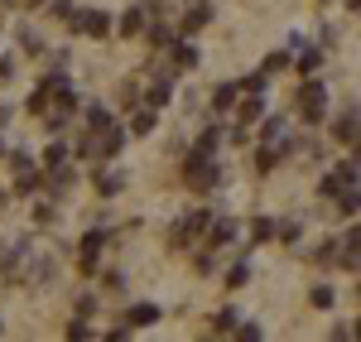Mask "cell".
I'll return each mask as SVG.
<instances>
[{
	"mask_svg": "<svg viewBox=\"0 0 361 342\" xmlns=\"http://www.w3.org/2000/svg\"><path fill=\"white\" fill-rule=\"evenodd\" d=\"M275 227H279V222H270V217H255V222H250V246L275 241Z\"/></svg>",
	"mask_w": 361,
	"mask_h": 342,
	"instance_id": "cell-16",
	"label": "cell"
},
{
	"mask_svg": "<svg viewBox=\"0 0 361 342\" xmlns=\"http://www.w3.org/2000/svg\"><path fill=\"white\" fill-rule=\"evenodd\" d=\"M318 63H323V54H318V49H304V54H299V68H304V73H313Z\"/></svg>",
	"mask_w": 361,
	"mask_h": 342,
	"instance_id": "cell-30",
	"label": "cell"
},
{
	"mask_svg": "<svg viewBox=\"0 0 361 342\" xmlns=\"http://www.w3.org/2000/svg\"><path fill=\"white\" fill-rule=\"evenodd\" d=\"M352 338H361V318H357V328H352Z\"/></svg>",
	"mask_w": 361,
	"mask_h": 342,
	"instance_id": "cell-38",
	"label": "cell"
},
{
	"mask_svg": "<svg viewBox=\"0 0 361 342\" xmlns=\"http://www.w3.org/2000/svg\"><path fill=\"white\" fill-rule=\"evenodd\" d=\"M63 159H68V149H63V145H49V149H44V169H58V164H63Z\"/></svg>",
	"mask_w": 361,
	"mask_h": 342,
	"instance_id": "cell-25",
	"label": "cell"
},
{
	"mask_svg": "<svg viewBox=\"0 0 361 342\" xmlns=\"http://www.w3.org/2000/svg\"><path fill=\"white\" fill-rule=\"evenodd\" d=\"M102 241H106L102 231H87L82 236V270L87 275H92V265H97V256H102Z\"/></svg>",
	"mask_w": 361,
	"mask_h": 342,
	"instance_id": "cell-13",
	"label": "cell"
},
{
	"mask_svg": "<svg viewBox=\"0 0 361 342\" xmlns=\"http://www.w3.org/2000/svg\"><path fill=\"white\" fill-rule=\"evenodd\" d=\"M250 280V265H231V275H226V289H241Z\"/></svg>",
	"mask_w": 361,
	"mask_h": 342,
	"instance_id": "cell-27",
	"label": "cell"
},
{
	"mask_svg": "<svg viewBox=\"0 0 361 342\" xmlns=\"http://www.w3.org/2000/svg\"><path fill=\"white\" fill-rule=\"evenodd\" d=\"M73 29L102 39V34H111V20H106V10H82V15H73Z\"/></svg>",
	"mask_w": 361,
	"mask_h": 342,
	"instance_id": "cell-5",
	"label": "cell"
},
{
	"mask_svg": "<svg viewBox=\"0 0 361 342\" xmlns=\"http://www.w3.org/2000/svg\"><path fill=\"white\" fill-rule=\"evenodd\" d=\"M236 102H241V83H217L212 106H217V111H226V106H236Z\"/></svg>",
	"mask_w": 361,
	"mask_h": 342,
	"instance_id": "cell-14",
	"label": "cell"
},
{
	"mask_svg": "<svg viewBox=\"0 0 361 342\" xmlns=\"http://www.w3.org/2000/svg\"><path fill=\"white\" fill-rule=\"evenodd\" d=\"M169 54H173V68H197V49L188 39H169Z\"/></svg>",
	"mask_w": 361,
	"mask_h": 342,
	"instance_id": "cell-11",
	"label": "cell"
},
{
	"mask_svg": "<svg viewBox=\"0 0 361 342\" xmlns=\"http://www.w3.org/2000/svg\"><path fill=\"white\" fill-rule=\"evenodd\" d=\"M183 178H188V188H193V193H207V188L217 183L212 149H193V154H188V164H183Z\"/></svg>",
	"mask_w": 361,
	"mask_h": 342,
	"instance_id": "cell-1",
	"label": "cell"
},
{
	"mask_svg": "<svg viewBox=\"0 0 361 342\" xmlns=\"http://www.w3.org/2000/svg\"><path fill=\"white\" fill-rule=\"evenodd\" d=\"M357 299H361V280H357Z\"/></svg>",
	"mask_w": 361,
	"mask_h": 342,
	"instance_id": "cell-41",
	"label": "cell"
},
{
	"mask_svg": "<svg viewBox=\"0 0 361 342\" xmlns=\"http://www.w3.org/2000/svg\"><path fill=\"white\" fill-rule=\"evenodd\" d=\"M169 97H173V83H169V78H159V83H149V92H145V102H149V106H154V111H159V106H164Z\"/></svg>",
	"mask_w": 361,
	"mask_h": 342,
	"instance_id": "cell-19",
	"label": "cell"
},
{
	"mask_svg": "<svg viewBox=\"0 0 361 342\" xmlns=\"http://www.w3.org/2000/svg\"><path fill=\"white\" fill-rule=\"evenodd\" d=\"M126 130H130V135H149V130H154V106H140Z\"/></svg>",
	"mask_w": 361,
	"mask_h": 342,
	"instance_id": "cell-18",
	"label": "cell"
},
{
	"mask_svg": "<svg viewBox=\"0 0 361 342\" xmlns=\"http://www.w3.org/2000/svg\"><path fill=\"white\" fill-rule=\"evenodd\" d=\"M207 20H212V5H207V0H193V5H188V15H183V34H197Z\"/></svg>",
	"mask_w": 361,
	"mask_h": 342,
	"instance_id": "cell-9",
	"label": "cell"
},
{
	"mask_svg": "<svg viewBox=\"0 0 361 342\" xmlns=\"http://www.w3.org/2000/svg\"><path fill=\"white\" fill-rule=\"evenodd\" d=\"M279 68H289V54H270L265 58V73H279Z\"/></svg>",
	"mask_w": 361,
	"mask_h": 342,
	"instance_id": "cell-34",
	"label": "cell"
},
{
	"mask_svg": "<svg viewBox=\"0 0 361 342\" xmlns=\"http://www.w3.org/2000/svg\"><path fill=\"white\" fill-rule=\"evenodd\" d=\"M231 328H236V309H222L212 318V333H231Z\"/></svg>",
	"mask_w": 361,
	"mask_h": 342,
	"instance_id": "cell-26",
	"label": "cell"
},
{
	"mask_svg": "<svg viewBox=\"0 0 361 342\" xmlns=\"http://www.w3.org/2000/svg\"><path fill=\"white\" fill-rule=\"evenodd\" d=\"M10 173H15V188H20V193H34V188H39V173H34V159H29V154H15V159H10Z\"/></svg>",
	"mask_w": 361,
	"mask_h": 342,
	"instance_id": "cell-6",
	"label": "cell"
},
{
	"mask_svg": "<svg viewBox=\"0 0 361 342\" xmlns=\"http://www.w3.org/2000/svg\"><path fill=\"white\" fill-rule=\"evenodd\" d=\"M236 241V222H212V231H207V246H231Z\"/></svg>",
	"mask_w": 361,
	"mask_h": 342,
	"instance_id": "cell-20",
	"label": "cell"
},
{
	"mask_svg": "<svg viewBox=\"0 0 361 342\" xmlns=\"http://www.w3.org/2000/svg\"><path fill=\"white\" fill-rule=\"evenodd\" d=\"M68 338H73V342L92 338V328H87V323H82V314H78V318H73V323H68Z\"/></svg>",
	"mask_w": 361,
	"mask_h": 342,
	"instance_id": "cell-29",
	"label": "cell"
},
{
	"mask_svg": "<svg viewBox=\"0 0 361 342\" xmlns=\"http://www.w3.org/2000/svg\"><path fill=\"white\" fill-rule=\"evenodd\" d=\"M279 159H284V145H279V140H265L260 149H255V169H260V173L279 169Z\"/></svg>",
	"mask_w": 361,
	"mask_h": 342,
	"instance_id": "cell-7",
	"label": "cell"
},
{
	"mask_svg": "<svg viewBox=\"0 0 361 342\" xmlns=\"http://www.w3.org/2000/svg\"><path fill=\"white\" fill-rule=\"evenodd\" d=\"M318 260H323V265H333V260H342V236H328V241L318 246Z\"/></svg>",
	"mask_w": 361,
	"mask_h": 342,
	"instance_id": "cell-22",
	"label": "cell"
},
{
	"mask_svg": "<svg viewBox=\"0 0 361 342\" xmlns=\"http://www.w3.org/2000/svg\"><path fill=\"white\" fill-rule=\"evenodd\" d=\"M217 140H222V135H217V126H207V130H202V140H197V149H212Z\"/></svg>",
	"mask_w": 361,
	"mask_h": 342,
	"instance_id": "cell-35",
	"label": "cell"
},
{
	"mask_svg": "<svg viewBox=\"0 0 361 342\" xmlns=\"http://www.w3.org/2000/svg\"><path fill=\"white\" fill-rule=\"evenodd\" d=\"M207 227H212V222H207V207H197V212H188V217H178V227L169 231V246H173V251H188Z\"/></svg>",
	"mask_w": 361,
	"mask_h": 342,
	"instance_id": "cell-3",
	"label": "cell"
},
{
	"mask_svg": "<svg viewBox=\"0 0 361 342\" xmlns=\"http://www.w3.org/2000/svg\"><path fill=\"white\" fill-rule=\"evenodd\" d=\"M294 106H299V116H304V121H313V126H318V121H323V111H328V87L318 83V78H308V83L299 87V97H294Z\"/></svg>",
	"mask_w": 361,
	"mask_h": 342,
	"instance_id": "cell-2",
	"label": "cell"
},
{
	"mask_svg": "<svg viewBox=\"0 0 361 342\" xmlns=\"http://www.w3.org/2000/svg\"><path fill=\"white\" fill-rule=\"evenodd\" d=\"M260 92H241V102H236V116H241V126H250V121H260Z\"/></svg>",
	"mask_w": 361,
	"mask_h": 342,
	"instance_id": "cell-12",
	"label": "cell"
},
{
	"mask_svg": "<svg viewBox=\"0 0 361 342\" xmlns=\"http://www.w3.org/2000/svg\"><path fill=\"white\" fill-rule=\"evenodd\" d=\"M265 140L289 145V126H284V116H275V121H265Z\"/></svg>",
	"mask_w": 361,
	"mask_h": 342,
	"instance_id": "cell-23",
	"label": "cell"
},
{
	"mask_svg": "<svg viewBox=\"0 0 361 342\" xmlns=\"http://www.w3.org/2000/svg\"><path fill=\"white\" fill-rule=\"evenodd\" d=\"M313 304L318 309H333V285H313Z\"/></svg>",
	"mask_w": 361,
	"mask_h": 342,
	"instance_id": "cell-28",
	"label": "cell"
},
{
	"mask_svg": "<svg viewBox=\"0 0 361 342\" xmlns=\"http://www.w3.org/2000/svg\"><path fill=\"white\" fill-rule=\"evenodd\" d=\"M25 5H44V0H25Z\"/></svg>",
	"mask_w": 361,
	"mask_h": 342,
	"instance_id": "cell-40",
	"label": "cell"
},
{
	"mask_svg": "<svg viewBox=\"0 0 361 342\" xmlns=\"http://www.w3.org/2000/svg\"><path fill=\"white\" fill-rule=\"evenodd\" d=\"M357 183H361V164H357V159H347V164H337L333 173H323L318 193H323V198H337V193H347V188H357Z\"/></svg>",
	"mask_w": 361,
	"mask_h": 342,
	"instance_id": "cell-4",
	"label": "cell"
},
{
	"mask_svg": "<svg viewBox=\"0 0 361 342\" xmlns=\"http://www.w3.org/2000/svg\"><path fill=\"white\" fill-rule=\"evenodd\" d=\"M92 309H97V294H78V314H92Z\"/></svg>",
	"mask_w": 361,
	"mask_h": 342,
	"instance_id": "cell-36",
	"label": "cell"
},
{
	"mask_svg": "<svg viewBox=\"0 0 361 342\" xmlns=\"http://www.w3.org/2000/svg\"><path fill=\"white\" fill-rule=\"evenodd\" d=\"M106 126H111L106 106H102V102H87V135H97V130H106Z\"/></svg>",
	"mask_w": 361,
	"mask_h": 342,
	"instance_id": "cell-15",
	"label": "cell"
},
{
	"mask_svg": "<svg viewBox=\"0 0 361 342\" xmlns=\"http://www.w3.org/2000/svg\"><path fill=\"white\" fill-rule=\"evenodd\" d=\"M265 78H270V73H250L246 83H241V92H265Z\"/></svg>",
	"mask_w": 361,
	"mask_h": 342,
	"instance_id": "cell-32",
	"label": "cell"
},
{
	"mask_svg": "<svg viewBox=\"0 0 361 342\" xmlns=\"http://www.w3.org/2000/svg\"><path fill=\"white\" fill-rule=\"evenodd\" d=\"M337 212H342V217H357L361 212V183L347 188V193H337Z\"/></svg>",
	"mask_w": 361,
	"mask_h": 342,
	"instance_id": "cell-21",
	"label": "cell"
},
{
	"mask_svg": "<svg viewBox=\"0 0 361 342\" xmlns=\"http://www.w3.org/2000/svg\"><path fill=\"white\" fill-rule=\"evenodd\" d=\"M299 231H304V227H299V222L289 217V222H279V227H275V241H284V246H294V241H299Z\"/></svg>",
	"mask_w": 361,
	"mask_h": 342,
	"instance_id": "cell-24",
	"label": "cell"
},
{
	"mask_svg": "<svg viewBox=\"0 0 361 342\" xmlns=\"http://www.w3.org/2000/svg\"><path fill=\"white\" fill-rule=\"evenodd\" d=\"M121 183H126L121 173H102V193H106V198H111V193H121Z\"/></svg>",
	"mask_w": 361,
	"mask_h": 342,
	"instance_id": "cell-31",
	"label": "cell"
},
{
	"mask_svg": "<svg viewBox=\"0 0 361 342\" xmlns=\"http://www.w3.org/2000/svg\"><path fill=\"white\" fill-rule=\"evenodd\" d=\"M347 10H352V15H361V0H347Z\"/></svg>",
	"mask_w": 361,
	"mask_h": 342,
	"instance_id": "cell-37",
	"label": "cell"
},
{
	"mask_svg": "<svg viewBox=\"0 0 361 342\" xmlns=\"http://www.w3.org/2000/svg\"><path fill=\"white\" fill-rule=\"evenodd\" d=\"M145 20H149V5H130V10H126V15H121V34H126V39H135L140 29H145Z\"/></svg>",
	"mask_w": 361,
	"mask_h": 342,
	"instance_id": "cell-8",
	"label": "cell"
},
{
	"mask_svg": "<svg viewBox=\"0 0 361 342\" xmlns=\"http://www.w3.org/2000/svg\"><path fill=\"white\" fill-rule=\"evenodd\" d=\"M126 323H130V328H154V323H159V309H154V304H130V309H126Z\"/></svg>",
	"mask_w": 361,
	"mask_h": 342,
	"instance_id": "cell-10",
	"label": "cell"
},
{
	"mask_svg": "<svg viewBox=\"0 0 361 342\" xmlns=\"http://www.w3.org/2000/svg\"><path fill=\"white\" fill-rule=\"evenodd\" d=\"M333 135H337L342 145H357V135H361V121H357V116H342V121L333 126Z\"/></svg>",
	"mask_w": 361,
	"mask_h": 342,
	"instance_id": "cell-17",
	"label": "cell"
},
{
	"mask_svg": "<svg viewBox=\"0 0 361 342\" xmlns=\"http://www.w3.org/2000/svg\"><path fill=\"white\" fill-rule=\"evenodd\" d=\"M121 102H126V106H140V87L126 83V87H121Z\"/></svg>",
	"mask_w": 361,
	"mask_h": 342,
	"instance_id": "cell-33",
	"label": "cell"
},
{
	"mask_svg": "<svg viewBox=\"0 0 361 342\" xmlns=\"http://www.w3.org/2000/svg\"><path fill=\"white\" fill-rule=\"evenodd\" d=\"M357 164H361V135H357Z\"/></svg>",
	"mask_w": 361,
	"mask_h": 342,
	"instance_id": "cell-39",
	"label": "cell"
}]
</instances>
